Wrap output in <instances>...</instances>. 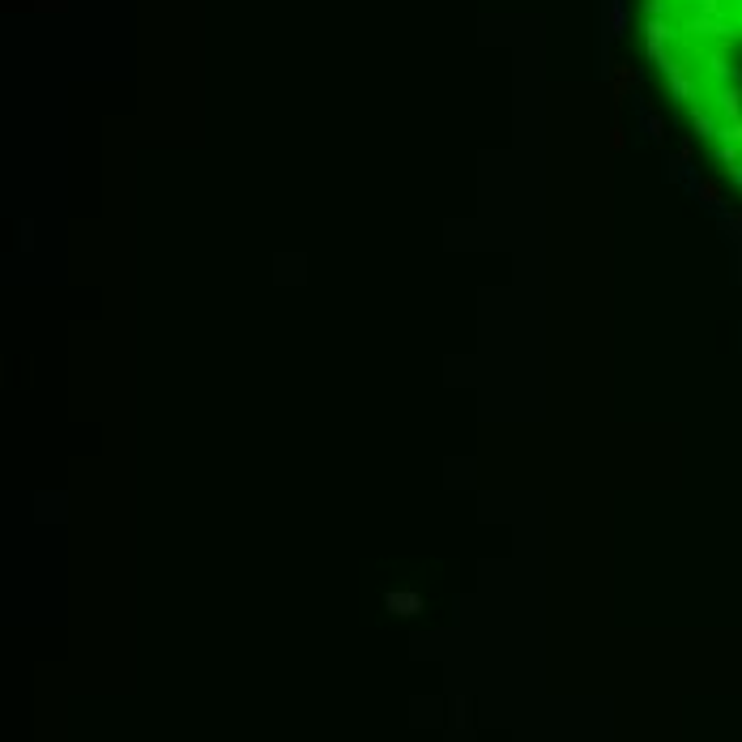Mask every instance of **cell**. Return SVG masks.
<instances>
[{
    "label": "cell",
    "mask_w": 742,
    "mask_h": 742,
    "mask_svg": "<svg viewBox=\"0 0 742 742\" xmlns=\"http://www.w3.org/2000/svg\"><path fill=\"white\" fill-rule=\"evenodd\" d=\"M423 602H418V593H388V610H397V615H414Z\"/></svg>",
    "instance_id": "cell-1"
}]
</instances>
